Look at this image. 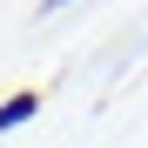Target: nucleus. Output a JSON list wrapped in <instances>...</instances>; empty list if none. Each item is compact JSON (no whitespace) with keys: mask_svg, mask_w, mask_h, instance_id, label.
I'll return each mask as SVG.
<instances>
[{"mask_svg":"<svg viewBox=\"0 0 148 148\" xmlns=\"http://www.w3.org/2000/svg\"><path fill=\"white\" fill-rule=\"evenodd\" d=\"M47 7H67V0H47Z\"/></svg>","mask_w":148,"mask_h":148,"instance_id":"obj_2","label":"nucleus"},{"mask_svg":"<svg viewBox=\"0 0 148 148\" xmlns=\"http://www.w3.org/2000/svg\"><path fill=\"white\" fill-rule=\"evenodd\" d=\"M40 114V94L27 88V94H14V101H0V135H7V128H20V121H34Z\"/></svg>","mask_w":148,"mask_h":148,"instance_id":"obj_1","label":"nucleus"}]
</instances>
